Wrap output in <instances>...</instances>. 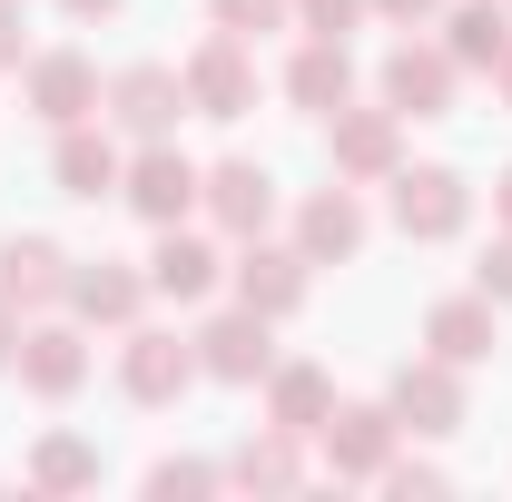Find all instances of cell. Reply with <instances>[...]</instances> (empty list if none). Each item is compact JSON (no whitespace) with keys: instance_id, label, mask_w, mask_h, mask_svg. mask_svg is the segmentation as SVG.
<instances>
[{"instance_id":"1","label":"cell","mask_w":512,"mask_h":502,"mask_svg":"<svg viewBox=\"0 0 512 502\" xmlns=\"http://www.w3.org/2000/svg\"><path fill=\"white\" fill-rule=\"evenodd\" d=\"M178 79H188V109H207V119H247V109H256V60H247L237 30H217Z\"/></svg>"},{"instance_id":"2","label":"cell","mask_w":512,"mask_h":502,"mask_svg":"<svg viewBox=\"0 0 512 502\" xmlns=\"http://www.w3.org/2000/svg\"><path fill=\"white\" fill-rule=\"evenodd\" d=\"M119 197H128V207H138V217H148V227H178V217H188V207H197V168H188V158H178V148H168V138H148V148L128 158Z\"/></svg>"},{"instance_id":"3","label":"cell","mask_w":512,"mask_h":502,"mask_svg":"<svg viewBox=\"0 0 512 502\" xmlns=\"http://www.w3.org/2000/svg\"><path fill=\"white\" fill-rule=\"evenodd\" d=\"M463 217H473V188H463L453 168H404V178H394V227H404V237L434 247V237H463Z\"/></svg>"},{"instance_id":"4","label":"cell","mask_w":512,"mask_h":502,"mask_svg":"<svg viewBox=\"0 0 512 502\" xmlns=\"http://www.w3.org/2000/svg\"><path fill=\"white\" fill-rule=\"evenodd\" d=\"M197 207H207L227 237H266V217H276V178H266L256 158H217V168L197 178Z\"/></svg>"},{"instance_id":"5","label":"cell","mask_w":512,"mask_h":502,"mask_svg":"<svg viewBox=\"0 0 512 502\" xmlns=\"http://www.w3.org/2000/svg\"><path fill=\"white\" fill-rule=\"evenodd\" d=\"M266 365H276V345H266V315L256 306L217 315V325L197 335V375H217V384H266Z\"/></svg>"},{"instance_id":"6","label":"cell","mask_w":512,"mask_h":502,"mask_svg":"<svg viewBox=\"0 0 512 502\" xmlns=\"http://www.w3.org/2000/svg\"><path fill=\"white\" fill-rule=\"evenodd\" d=\"M109 109H119L128 138H168V128H178V109H188V79H178V69H158V60H138V69H119Z\"/></svg>"},{"instance_id":"7","label":"cell","mask_w":512,"mask_h":502,"mask_svg":"<svg viewBox=\"0 0 512 502\" xmlns=\"http://www.w3.org/2000/svg\"><path fill=\"white\" fill-rule=\"evenodd\" d=\"M30 109L50 128H79L99 109V69L79 60V50H40V60H30Z\"/></svg>"},{"instance_id":"8","label":"cell","mask_w":512,"mask_h":502,"mask_svg":"<svg viewBox=\"0 0 512 502\" xmlns=\"http://www.w3.org/2000/svg\"><path fill=\"white\" fill-rule=\"evenodd\" d=\"M237 296H247L266 325L296 315V306H306V247H256V237H247V256H237Z\"/></svg>"},{"instance_id":"9","label":"cell","mask_w":512,"mask_h":502,"mask_svg":"<svg viewBox=\"0 0 512 502\" xmlns=\"http://www.w3.org/2000/svg\"><path fill=\"white\" fill-rule=\"evenodd\" d=\"M384 99H394L404 119H444L453 109V50H414V40H404V50L384 60Z\"/></svg>"},{"instance_id":"10","label":"cell","mask_w":512,"mask_h":502,"mask_svg":"<svg viewBox=\"0 0 512 502\" xmlns=\"http://www.w3.org/2000/svg\"><path fill=\"white\" fill-rule=\"evenodd\" d=\"M424 345L444 355L453 375H463V365H483V355L503 345V325H493V296H444V306L424 315Z\"/></svg>"},{"instance_id":"11","label":"cell","mask_w":512,"mask_h":502,"mask_svg":"<svg viewBox=\"0 0 512 502\" xmlns=\"http://www.w3.org/2000/svg\"><path fill=\"white\" fill-rule=\"evenodd\" d=\"M394 138H404V109H335V168L345 178H394Z\"/></svg>"},{"instance_id":"12","label":"cell","mask_w":512,"mask_h":502,"mask_svg":"<svg viewBox=\"0 0 512 502\" xmlns=\"http://www.w3.org/2000/svg\"><path fill=\"white\" fill-rule=\"evenodd\" d=\"M69 306L89 315V325H138L148 306V276L119 266V256H99V266H69Z\"/></svg>"},{"instance_id":"13","label":"cell","mask_w":512,"mask_h":502,"mask_svg":"<svg viewBox=\"0 0 512 502\" xmlns=\"http://www.w3.org/2000/svg\"><path fill=\"white\" fill-rule=\"evenodd\" d=\"M50 296H69V256L50 237H10L0 247V306H50Z\"/></svg>"},{"instance_id":"14","label":"cell","mask_w":512,"mask_h":502,"mask_svg":"<svg viewBox=\"0 0 512 502\" xmlns=\"http://www.w3.org/2000/svg\"><path fill=\"white\" fill-rule=\"evenodd\" d=\"M394 414H404L414 434H453V424H463V384H453V365H444V355L394 375Z\"/></svg>"},{"instance_id":"15","label":"cell","mask_w":512,"mask_h":502,"mask_svg":"<svg viewBox=\"0 0 512 502\" xmlns=\"http://www.w3.org/2000/svg\"><path fill=\"white\" fill-rule=\"evenodd\" d=\"M345 89H355L345 40H306V50L286 60V99H296V109H316V119H335V109H345Z\"/></svg>"},{"instance_id":"16","label":"cell","mask_w":512,"mask_h":502,"mask_svg":"<svg viewBox=\"0 0 512 502\" xmlns=\"http://www.w3.org/2000/svg\"><path fill=\"white\" fill-rule=\"evenodd\" d=\"M50 168H60V197H119V178H128V158H119L89 119L60 128V158H50Z\"/></svg>"},{"instance_id":"17","label":"cell","mask_w":512,"mask_h":502,"mask_svg":"<svg viewBox=\"0 0 512 502\" xmlns=\"http://www.w3.org/2000/svg\"><path fill=\"white\" fill-rule=\"evenodd\" d=\"M79 375H89V345L69 335V325H40V335H20V384L30 394H79Z\"/></svg>"},{"instance_id":"18","label":"cell","mask_w":512,"mask_h":502,"mask_svg":"<svg viewBox=\"0 0 512 502\" xmlns=\"http://www.w3.org/2000/svg\"><path fill=\"white\" fill-rule=\"evenodd\" d=\"M266 404H276V434H325L335 384H325V365H266Z\"/></svg>"},{"instance_id":"19","label":"cell","mask_w":512,"mask_h":502,"mask_svg":"<svg viewBox=\"0 0 512 502\" xmlns=\"http://www.w3.org/2000/svg\"><path fill=\"white\" fill-rule=\"evenodd\" d=\"M296 247H306V266H325V256H355V247H365V207H355V188L306 197V217H296Z\"/></svg>"},{"instance_id":"20","label":"cell","mask_w":512,"mask_h":502,"mask_svg":"<svg viewBox=\"0 0 512 502\" xmlns=\"http://www.w3.org/2000/svg\"><path fill=\"white\" fill-rule=\"evenodd\" d=\"M207 286H217V247L168 227V237H158V256H148V296H178V306H197Z\"/></svg>"},{"instance_id":"21","label":"cell","mask_w":512,"mask_h":502,"mask_svg":"<svg viewBox=\"0 0 512 502\" xmlns=\"http://www.w3.org/2000/svg\"><path fill=\"white\" fill-rule=\"evenodd\" d=\"M384 443H394V414H384V404L325 414V463H335V473H384Z\"/></svg>"},{"instance_id":"22","label":"cell","mask_w":512,"mask_h":502,"mask_svg":"<svg viewBox=\"0 0 512 502\" xmlns=\"http://www.w3.org/2000/svg\"><path fill=\"white\" fill-rule=\"evenodd\" d=\"M128 394H138V404H168V394H178V384L197 375V355L188 345H178V335H128Z\"/></svg>"},{"instance_id":"23","label":"cell","mask_w":512,"mask_h":502,"mask_svg":"<svg viewBox=\"0 0 512 502\" xmlns=\"http://www.w3.org/2000/svg\"><path fill=\"white\" fill-rule=\"evenodd\" d=\"M512 50V10L503 0H453V69H493Z\"/></svg>"},{"instance_id":"24","label":"cell","mask_w":512,"mask_h":502,"mask_svg":"<svg viewBox=\"0 0 512 502\" xmlns=\"http://www.w3.org/2000/svg\"><path fill=\"white\" fill-rule=\"evenodd\" d=\"M296 20V0H217V30H237V40H256V30H286Z\"/></svg>"},{"instance_id":"25","label":"cell","mask_w":512,"mask_h":502,"mask_svg":"<svg viewBox=\"0 0 512 502\" xmlns=\"http://www.w3.org/2000/svg\"><path fill=\"white\" fill-rule=\"evenodd\" d=\"M365 10H375V0H296V20H306L316 40H345V30H355Z\"/></svg>"},{"instance_id":"26","label":"cell","mask_w":512,"mask_h":502,"mask_svg":"<svg viewBox=\"0 0 512 502\" xmlns=\"http://www.w3.org/2000/svg\"><path fill=\"white\" fill-rule=\"evenodd\" d=\"M237 473H247V483H296V453L266 443V453H237Z\"/></svg>"},{"instance_id":"27","label":"cell","mask_w":512,"mask_h":502,"mask_svg":"<svg viewBox=\"0 0 512 502\" xmlns=\"http://www.w3.org/2000/svg\"><path fill=\"white\" fill-rule=\"evenodd\" d=\"M40 483H89V453H79V443H50V453H40Z\"/></svg>"},{"instance_id":"28","label":"cell","mask_w":512,"mask_h":502,"mask_svg":"<svg viewBox=\"0 0 512 502\" xmlns=\"http://www.w3.org/2000/svg\"><path fill=\"white\" fill-rule=\"evenodd\" d=\"M483 296H512V237H503L493 256H483Z\"/></svg>"},{"instance_id":"29","label":"cell","mask_w":512,"mask_h":502,"mask_svg":"<svg viewBox=\"0 0 512 502\" xmlns=\"http://www.w3.org/2000/svg\"><path fill=\"white\" fill-rule=\"evenodd\" d=\"M0 69H20V10L0 0Z\"/></svg>"},{"instance_id":"30","label":"cell","mask_w":512,"mask_h":502,"mask_svg":"<svg viewBox=\"0 0 512 502\" xmlns=\"http://www.w3.org/2000/svg\"><path fill=\"white\" fill-rule=\"evenodd\" d=\"M384 20H434V10H444V0H375Z\"/></svg>"},{"instance_id":"31","label":"cell","mask_w":512,"mask_h":502,"mask_svg":"<svg viewBox=\"0 0 512 502\" xmlns=\"http://www.w3.org/2000/svg\"><path fill=\"white\" fill-rule=\"evenodd\" d=\"M69 10H79V20H109V10H119V0H69Z\"/></svg>"},{"instance_id":"32","label":"cell","mask_w":512,"mask_h":502,"mask_svg":"<svg viewBox=\"0 0 512 502\" xmlns=\"http://www.w3.org/2000/svg\"><path fill=\"white\" fill-rule=\"evenodd\" d=\"M10 345H20V325H10V306H0V355H10Z\"/></svg>"},{"instance_id":"33","label":"cell","mask_w":512,"mask_h":502,"mask_svg":"<svg viewBox=\"0 0 512 502\" xmlns=\"http://www.w3.org/2000/svg\"><path fill=\"white\" fill-rule=\"evenodd\" d=\"M493 207H503V227H512V178H503V188H493Z\"/></svg>"},{"instance_id":"34","label":"cell","mask_w":512,"mask_h":502,"mask_svg":"<svg viewBox=\"0 0 512 502\" xmlns=\"http://www.w3.org/2000/svg\"><path fill=\"white\" fill-rule=\"evenodd\" d=\"M493 79H503V99H512V50H503V60H493Z\"/></svg>"}]
</instances>
